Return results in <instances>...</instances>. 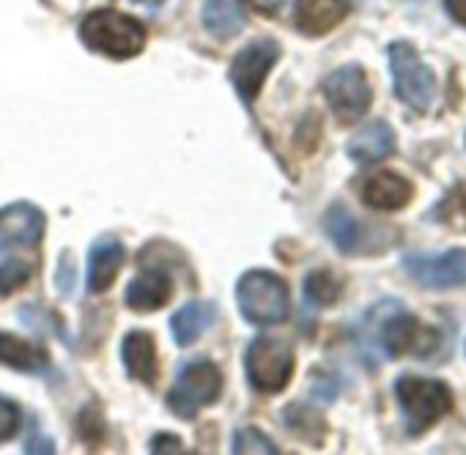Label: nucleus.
Listing matches in <instances>:
<instances>
[{
    "mask_svg": "<svg viewBox=\"0 0 466 455\" xmlns=\"http://www.w3.org/2000/svg\"><path fill=\"white\" fill-rule=\"evenodd\" d=\"M80 39L88 50L107 56L113 61H127L143 53L146 47V28L140 20L116 12V9H99L91 12L80 23Z\"/></svg>",
    "mask_w": 466,
    "mask_h": 455,
    "instance_id": "obj_1",
    "label": "nucleus"
},
{
    "mask_svg": "<svg viewBox=\"0 0 466 455\" xmlns=\"http://www.w3.org/2000/svg\"><path fill=\"white\" fill-rule=\"evenodd\" d=\"M395 395L406 417V428L414 436L425 433L431 425H436L444 414L452 411V392L439 379L400 376L395 381Z\"/></svg>",
    "mask_w": 466,
    "mask_h": 455,
    "instance_id": "obj_2",
    "label": "nucleus"
},
{
    "mask_svg": "<svg viewBox=\"0 0 466 455\" xmlns=\"http://www.w3.org/2000/svg\"><path fill=\"white\" fill-rule=\"evenodd\" d=\"M239 310L242 316L256 324V327H275L280 321L289 318V286L283 278L264 272V269H253L239 280Z\"/></svg>",
    "mask_w": 466,
    "mask_h": 455,
    "instance_id": "obj_3",
    "label": "nucleus"
},
{
    "mask_svg": "<svg viewBox=\"0 0 466 455\" xmlns=\"http://www.w3.org/2000/svg\"><path fill=\"white\" fill-rule=\"evenodd\" d=\"M245 370L253 384V389L264 395L283 392L294 376V349L283 338L261 335L248 346L245 354Z\"/></svg>",
    "mask_w": 466,
    "mask_h": 455,
    "instance_id": "obj_4",
    "label": "nucleus"
},
{
    "mask_svg": "<svg viewBox=\"0 0 466 455\" xmlns=\"http://www.w3.org/2000/svg\"><path fill=\"white\" fill-rule=\"evenodd\" d=\"M390 69H392L395 96L414 113H428L436 96V77L409 42L390 45Z\"/></svg>",
    "mask_w": 466,
    "mask_h": 455,
    "instance_id": "obj_5",
    "label": "nucleus"
},
{
    "mask_svg": "<svg viewBox=\"0 0 466 455\" xmlns=\"http://www.w3.org/2000/svg\"><path fill=\"white\" fill-rule=\"evenodd\" d=\"M222 392V373L208 359L184 362L173 389L167 392V406L173 414L192 420L203 406H211Z\"/></svg>",
    "mask_w": 466,
    "mask_h": 455,
    "instance_id": "obj_6",
    "label": "nucleus"
},
{
    "mask_svg": "<svg viewBox=\"0 0 466 455\" xmlns=\"http://www.w3.org/2000/svg\"><path fill=\"white\" fill-rule=\"evenodd\" d=\"M321 88H324L327 105L332 107L340 124H354L370 110L373 88L362 66L349 64V66L335 69L332 75L324 77Z\"/></svg>",
    "mask_w": 466,
    "mask_h": 455,
    "instance_id": "obj_7",
    "label": "nucleus"
},
{
    "mask_svg": "<svg viewBox=\"0 0 466 455\" xmlns=\"http://www.w3.org/2000/svg\"><path fill=\"white\" fill-rule=\"evenodd\" d=\"M280 61V45L275 39H256L230 64V83L237 86L245 105H253L261 94L272 66Z\"/></svg>",
    "mask_w": 466,
    "mask_h": 455,
    "instance_id": "obj_8",
    "label": "nucleus"
},
{
    "mask_svg": "<svg viewBox=\"0 0 466 455\" xmlns=\"http://www.w3.org/2000/svg\"><path fill=\"white\" fill-rule=\"evenodd\" d=\"M384 351L398 359V357H406V354H414V357H428L433 349H436V332L428 329L425 324H420L414 316L409 313H395L390 316L384 324H381V335H379Z\"/></svg>",
    "mask_w": 466,
    "mask_h": 455,
    "instance_id": "obj_9",
    "label": "nucleus"
},
{
    "mask_svg": "<svg viewBox=\"0 0 466 455\" xmlns=\"http://www.w3.org/2000/svg\"><path fill=\"white\" fill-rule=\"evenodd\" d=\"M403 267L409 278L425 288H452L466 283V250H450L441 256L411 253L403 258Z\"/></svg>",
    "mask_w": 466,
    "mask_h": 455,
    "instance_id": "obj_10",
    "label": "nucleus"
},
{
    "mask_svg": "<svg viewBox=\"0 0 466 455\" xmlns=\"http://www.w3.org/2000/svg\"><path fill=\"white\" fill-rule=\"evenodd\" d=\"M47 217L39 206L34 203H12L6 208H0V237L25 245V248H39L45 239Z\"/></svg>",
    "mask_w": 466,
    "mask_h": 455,
    "instance_id": "obj_11",
    "label": "nucleus"
},
{
    "mask_svg": "<svg viewBox=\"0 0 466 455\" xmlns=\"http://www.w3.org/2000/svg\"><path fill=\"white\" fill-rule=\"evenodd\" d=\"M173 297V280L162 267H146L129 286H127V305L137 313L159 310Z\"/></svg>",
    "mask_w": 466,
    "mask_h": 455,
    "instance_id": "obj_12",
    "label": "nucleus"
},
{
    "mask_svg": "<svg viewBox=\"0 0 466 455\" xmlns=\"http://www.w3.org/2000/svg\"><path fill=\"white\" fill-rule=\"evenodd\" d=\"M349 15V0H299L294 25L305 36H324Z\"/></svg>",
    "mask_w": 466,
    "mask_h": 455,
    "instance_id": "obj_13",
    "label": "nucleus"
},
{
    "mask_svg": "<svg viewBox=\"0 0 466 455\" xmlns=\"http://www.w3.org/2000/svg\"><path fill=\"white\" fill-rule=\"evenodd\" d=\"M124 256V245L113 237H102L94 242L88 253V288L94 294H105L116 283Z\"/></svg>",
    "mask_w": 466,
    "mask_h": 455,
    "instance_id": "obj_14",
    "label": "nucleus"
},
{
    "mask_svg": "<svg viewBox=\"0 0 466 455\" xmlns=\"http://www.w3.org/2000/svg\"><path fill=\"white\" fill-rule=\"evenodd\" d=\"M411 195H414V187L403 176L390 173V170L370 176L362 187V200L376 211H398L411 200Z\"/></svg>",
    "mask_w": 466,
    "mask_h": 455,
    "instance_id": "obj_15",
    "label": "nucleus"
},
{
    "mask_svg": "<svg viewBox=\"0 0 466 455\" xmlns=\"http://www.w3.org/2000/svg\"><path fill=\"white\" fill-rule=\"evenodd\" d=\"M121 357H124L127 373L132 379H137L146 387H154L157 384V373H159V365H157V343H154V338L148 332H143V329L129 332L124 338Z\"/></svg>",
    "mask_w": 466,
    "mask_h": 455,
    "instance_id": "obj_16",
    "label": "nucleus"
},
{
    "mask_svg": "<svg viewBox=\"0 0 466 455\" xmlns=\"http://www.w3.org/2000/svg\"><path fill=\"white\" fill-rule=\"evenodd\" d=\"M395 154V132L387 121H370L349 140V157L360 165H373Z\"/></svg>",
    "mask_w": 466,
    "mask_h": 455,
    "instance_id": "obj_17",
    "label": "nucleus"
},
{
    "mask_svg": "<svg viewBox=\"0 0 466 455\" xmlns=\"http://www.w3.org/2000/svg\"><path fill=\"white\" fill-rule=\"evenodd\" d=\"M245 0H206L203 4V28L219 42L233 39L245 28Z\"/></svg>",
    "mask_w": 466,
    "mask_h": 455,
    "instance_id": "obj_18",
    "label": "nucleus"
},
{
    "mask_svg": "<svg viewBox=\"0 0 466 455\" xmlns=\"http://www.w3.org/2000/svg\"><path fill=\"white\" fill-rule=\"evenodd\" d=\"M217 318V305L214 302H203V299H192L184 308H178L170 318V329H173V340L178 346H192Z\"/></svg>",
    "mask_w": 466,
    "mask_h": 455,
    "instance_id": "obj_19",
    "label": "nucleus"
},
{
    "mask_svg": "<svg viewBox=\"0 0 466 455\" xmlns=\"http://www.w3.org/2000/svg\"><path fill=\"white\" fill-rule=\"evenodd\" d=\"M0 365H9L23 373H45L50 368V359L45 349L12 332H0Z\"/></svg>",
    "mask_w": 466,
    "mask_h": 455,
    "instance_id": "obj_20",
    "label": "nucleus"
},
{
    "mask_svg": "<svg viewBox=\"0 0 466 455\" xmlns=\"http://www.w3.org/2000/svg\"><path fill=\"white\" fill-rule=\"evenodd\" d=\"M324 231L335 242V248L346 256L360 253L362 245V228L354 219V214L343 203H332L324 214Z\"/></svg>",
    "mask_w": 466,
    "mask_h": 455,
    "instance_id": "obj_21",
    "label": "nucleus"
},
{
    "mask_svg": "<svg viewBox=\"0 0 466 455\" xmlns=\"http://www.w3.org/2000/svg\"><path fill=\"white\" fill-rule=\"evenodd\" d=\"M340 294H343V283L329 269H316L305 278V297L319 308L335 305L340 299Z\"/></svg>",
    "mask_w": 466,
    "mask_h": 455,
    "instance_id": "obj_22",
    "label": "nucleus"
},
{
    "mask_svg": "<svg viewBox=\"0 0 466 455\" xmlns=\"http://www.w3.org/2000/svg\"><path fill=\"white\" fill-rule=\"evenodd\" d=\"M286 425L297 436H302L308 441L319 444L324 439V420L310 406H291V409H286Z\"/></svg>",
    "mask_w": 466,
    "mask_h": 455,
    "instance_id": "obj_23",
    "label": "nucleus"
},
{
    "mask_svg": "<svg viewBox=\"0 0 466 455\" xmlns=\"http://www.w3.org/2000/svg\"><path fill=\"white\" fill-rule=\"evenodd\" d=\"M28 280H31L28 264L17 261L12 256H4V250H0V299L15 294L17 288H23Z\"/></svg>",
    "mask_w": 466,
    "mask_h": 455,
    "instance_id": "obj_24",
    "label": "nucleus"
},
{
    "mask_svg": "<svg viewBox=\"0 0 466 455\" xmlns=\"http://www.w3.org/2000/svg\"><path fill=\"white\" fill-rule=\"evenodd\" d=\"M237 455H242V452H258V455H275L278 452V447H275V441L267 436V433H261L258 428H253V425H248V428H239L237 433H233V447H230Z\"/></svg>",
    "mask_w": 466,
    "mask_h": 455,
    "instance_id": "obj_25",
    "label": "nucleus"
},
{
    "mask_svg": "<svg viewBox=\"0 0 466 455\" xmlns=\"http://www.w3.org/2000/svg\"><path fill=\"white\" fill-rule=\"evenodd\" d=\"M23 425V411L15 400L0 395V441H9Z\"/></svg>",
    "mask_w": 466,
    "mask_h": 455,
    "instance_id": "obj_26",
    "label": "nucleus"
},
{
    "mask_svg": "<svg viewBox=\"0 0 466 455\" xmlns=\"http://www.w3.org/2000/svg\"><path fill=\"white\" fill-rule=\"evenodd\" d=\"M184 447H181V439L178 436H173V433H157L154 439H151V452H181Z\"/></svg>",
    "mask_w": 466,
    "mask_h": 455,
    "instance_id": "obj_27",
    "label": "nucleus"
},
{
    "mask_svg": "<svg viewBox=\"0 0 466 455\" xmlns=\"http://www.w3.org/2000/svg\"><path fill=\"white\" fill-rule=\"evenodd\" d=\"M75 288V269H72V258H69V267H66V256L61 258V272H58V291L66 297L72 294Z\"/></svg>",
    "mask_w": 466,
    "mask_h": 455,
    "instance_id": "obj_28",
    "label": "nucleus"
},
{
    "mask_svg": "<svg viewBox=\"0 0 466 455\" xmlns=\"http://www.w3.org/2000/svg\"><path fill=\"white\" fill-rule=\"evenodd\" d=\"M286 4H289V0H250V6H253L256 12L267 15V17L280 15V9H283Z\"/></svg>",
    "mask_w": 466,
    "mask_h": 455,
    "instance_id": "obj_29",
    "label": "nucleus"
},
{
    "mask_svg": "<svg viewBox=\"0 0 466 455\" xmlns=\"http://www.w3.org/2000/svg\"><path fill=\"white\" fill-rule=\"evenodd\" d=\"M444 6H447V15L466 28V0H444Z\"/></svg>",
    "mask_w": 466,
    "mask_h": 455,
    "instance_id": "obj_30",
    "label": "nucleus"
},
{
    "mask_svg": "<svg viewBox=\"0 0 466 455\" xmlns=\"http://www.w3.org/2000/svg\"><path fill=\"white\" fill-rule=\"evenodd\" d=\"M25 452H56V447H53L50 439H31L25 444Z\"/></svg>",
    "mask_w": 466,
    "mask_h": 455,
    "instance_id": "obj_31",
    "label": "nucleus"
},
{
    "mask_svg": "<svg viewBox=\"0 0 466 455\" xmlns=\"http://www.w3.org/2000/svg\"><path fill=\"white\" fill-rule=\"evenodd\" d=\"M135 4H146V6H159L165 0H135Z\"/></svg>",
    "mask_w": 466,
    "mask_h": 455,
    "instance_id": "obj_32",
    "label": "nucleus"
}]
</instances>
